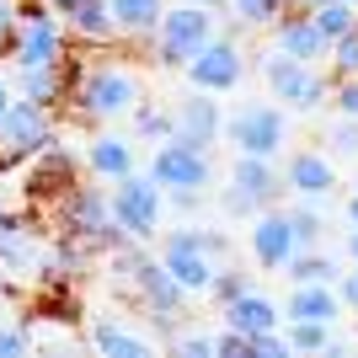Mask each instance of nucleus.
<instances>
[{"instance_id": "obj_34", "label": "nucleus", "mask_w": 358, "mask_h": 358, "mask_svg": "<svg viewBox=\"0 0 358 358\" xmlns=\"http://www.w3.org/2000/svg\"><path fill=\"white\" fill-rule=\"evenodd\" d=\"M331 107H337V118H353L358 123V75L353 80H331V96H327Z\"/></svg>"}, {"instance_id": "obj_38", "label": "nucleus", "mask_w": 358, "mask_h": 358, "mask_svg": "<svg viewBox=\"0 0 358 358\" xmlns=\"http://www.w3.org/2000/svg\"><path fill=\"white\" fill-rule=\"evenodd\" d=\"M337 294H343V315H358V262L353 273H337Z\"/></svg>"}, {"instance_id": "obj_45", "label": "nucleus", "mask_w": 358, "mask_h": 358, "mask_svg": "<svg viewBox=\"0 0 358 358\" xmlns=\"http://www.w3.org/2000/svg\"><path fill=\"white\" fill-rule=\"evenodd\" d=\"M43 6H54V11H59V6H64V0H43Z\"/></svg>"}, {"instance_id": "obj_43", "label": "nucleus", "mask_w": 358, "mask_h": 358, "mask_svg": "<svg viewBox=\"0 0 358 358\" xmlns=\"http://www.w3.org/2000/svg\"><path fill=\"white\" fill-rule=\"evenodd\" d=\"M187 6H209V11H224V0H187Z\"/></svg>"}, {"instance_id": "obj_21", "label": "nucleus", "mask_w": 358, "mask_h": 358, "mask_svg": "<svg viewBox=\"0 0 358 358\" xmlns=\"http://www.w3.org/2000/svg\"><path fill=\"white\" fill-rule=\"evenodd\" d=\"M11 80H16V96L59 113L64 96H70V59L64 64H38V70H11Z\"/></svg>"}, {"instance_id": "obj_2", "label": "nucleus", "mask_w": 358, "mask_h": 358, "mask_svg": "<svg viewBox=\"0 0 358 358\" xmlns=\"http://www.w3.org/2000/svg\"><path fill=\"white\" fill-rule=\"evenodd\" d=\"M48 214H54V230H59L64 241H75V246H86L91 257H102V252H113V246L129 241L118 230V220H113L107 187H96V182H80V177H75L70 187L48 203Z\"/></svg>"}, {"instance_id": "obj_11", "label": "nucleus", "mask_w": 358, "mask_h": 358, "mask_svg": "<svg viewBox=\"0 0 358 358\" xmlns=\"http://www.w3.org/2000/svg\"><path fill=\"white\" fill-rule=\"evenodd\" d=\"M182 75H187V86H193V91H214V96H224V91H236L241 80H246V48H241L230 32H214L209 43L182 64Z\"/></svg>"}, {"instance_id": "obj_7", "label": "nucleus", "mask_w": 358, "mask_h": 358, "mask_svg": "<svg viewBox=\"0 0 358 358\" xmlns=\"http://www.w3.org/2000/svg\"><path fill=\"white\" fill-rule=\"evenodd\" d=\"M224 139H230L236 155H268V161H278L289 145V107H278V102L236 107V118H224Z\"/></svg>"}, {"instance_id": "obj_25", "label": "nucleus", "mask_w": 358, "mask_h": 358, "mask_svg": "<svg viewBox=\"0 0 358 358\" xmlns=\"http://www.w3.org/2000/svg\"><path fill=\"white\" fill-rule=\"evenodd\" d=\"M284 337L294 353H343V343L331 337L327 321H284Z\"/></svg>"}, {"instance_id": "obj_16", "label": "nucleus", "mask_w": 358, "mask_h": 358, "mask_svg": "<svg viewBox=\"0 0 358 358\" xmlns=\"http://www.w3.org/2000/svg\"><path fill=\"white\" fill-rule=\"evenodd\" d=\"M331 187H337V161H331L327 150H294L284 161V193L321 203Z\"/></svg>"}, {"instance_id": "obj_8", "label": "nucleus", "mask_w": 358, "mask_h": 358, "mask_svg": "<svg viewBox=\"0 0 358 358\" xmlns=\"http://www.w3.org/2000/svg\"><path fill=\"white\" fill-rule=\"evenodd\" d=\"M278 193H284V171H278V161H268V155H236V166H230V187H224L220 203H224V214L252 220L257 209H273Z\"/></svg>"}, {"instance_id": "obj_35", "label": "nucleus", "mask_w": 358, "mask_h": 358, "mask_svg": "<svg viewBox=\"0 0 358 358\" xmlns=\"http://www.w3.org/2000/svg\"><path fill=\"white\" fill-rule=\"evenodd\" d=\"M294 348H289V337H284V327H273V331H257L252 337V358H289Z\"/></svg>"}, {"instance_id": "obj_12", "label": "nucleus", "mask_w": 358, "mask_h": 358, "mask_svg": "<svg viewBox=\"0 0 358 358\" xmlns=\"http://www.w3.org/2000/svg\"><path fill=\"white\" fill-rule=\"evenodd\" d=\"M16 171H22V193H27V203H54V198L80 177V155L54 134L38 155H27V161L16 166Z\"/></svg>"}, {"instance_id": "obj_17", "label": "nucleus", "mask_w": 358, "mask_h": 358, "mask_svg": "<svg viewBox=\"0 0 358 358\" xmlns=\"http://www.w3.org/2000/svg\"><path fill=\"white\" fill-rule=\"evenodd\" d=\"M86 171L96 182H118V177H129V171H139V161H134V139L129 134H113V129H96V134L86 139Z\"/></svg>"}, {"instance_id": "obj_36", "label": "nucleus", "mask_w": 358, "mask_h": 358, "mask_svg": "<svg viewBox=\"0 0 358 358\" xmlns=\"http://www.w3.org/2000/svg\"><path fill=\"white\" fill-rule=\"evenodd\" d=\"M171 348H177L182 358H214V337H209V331H177Z\"/></svg>"}, {"instance_id": "obj_14", "label": "nucleus", "mask_w": 358, "mask_h": 358, "mask_svg": "<svg viewBox=\"0 0 358 358\" xmlns=\"http://www.w3.org/2000/svg\"><path fill=\"white\" fill-rule=\"evenodd\" d=\"M171 123H177L171 134L187 139V145H198V150H214L224 139V107H220L214 91H193V86H187V102H177Z\"/></svg>"}, {"instance_id": "obj_20", "label": "nucleus", "mask_w": 358, "mask_h": 358, "mask_svg": "<svg viewBox=\"0 0 358 358\" xmlns=\"http://www.w3.org/2000/svg\"><path fill=\"white\" fill-rule=\"evenodd\" d=\"M166 6H171V0H107L113 27H118V43L150 48V38H155V27H161Z\"/></svg>"}, {"instance_id": "obj_15", "label": "nucleus", "mask_w": 358, "mask_h": 358, "mask_svg": "<svg viewBox=\"0 0 358 358\" xmlns=\"http://www.w3.org/2000/svg\"><path fill=\"white\" fill-rule=\"evenodd\" d=\"M273 48L278 54H289V59H299V64H327V38H321V27L310 22V11H299V6H289L278 22H273Z\"/></svg>"}, {"instance_id": "obj_9", "label": "nucleus", "mask_w": 358, "mask_h": 358, "mask_svg": "<svg viewBox=\"0 0 358 358\" xmlns=\"http://www.w3.org/2000/svg\"><path fill=\"white\" fill-rule=\"evenodd\" d=\"M150 182H155L161 193H203L214 182V161H209V150H198V145L171 134L150 155Z\"/></svg>"}, {"instance_id": "obj_32", "label": "nucleus", "mask_w": 358, "mask_h": 358, "mask_svg": "<svg viewBox=\"0 0 358 358\" xmlns=\"http://www.w3.org/2000/svg\"><path fill=\"white\" fill-rule=\"evenodd\" d=\"M327 155H358V123L353 118H337L327 129Z\"/></svg>"}, {"instance_id": "obj_13", "label": "nucleus", "mask_w": 358, "mask_h": 358, "mask_svg": "<svg viewBox=\"0 0 358 358\" xmlns=\"http://www.w3.org/2000/svg\"><path fill=\"white\" fill-rule=\"evenodd\" d=\"M246 246H252V262L262 273H284V262L299 252L294 241V224H289V209H257L252 214V230H246Z\"/></svg>"}, {"instance_id": "obj_33", "label": "nucleus", "mask_w": 358, "mask_h": 358, "mask_svg": "<svg viewBox=\"0 0 358 358\" xmlns=\"http://www.w3.org/2000/svg\"><path fill=\"white\" fill-rule=\"evenodd\" d=\"M32 348V331L22 321H0V358H22Z\"/></svg>"}, {"instance_id": "obj_37", "label": "nucleus", "mask_w": 358, "mask_h": 358, "mask_svg": "<svg viewBox=\"0 0 358 358\" xmlns=\"http://www.w3.org/2000/svg\"><path fill=\"white\" fill-rule=\"evenodd\" d=\"M214 358H252V337H241L236 327H224L214 337Z\"/></svg>"}, {"instance_id": "obj_6", "label": "nucleus", "mask_w": 358, "mask_h": 358, "mask_svg": "<svg viewBox=\"0 0 358 358\" xmlns=\"http://www.w3.org/2000/svg\"><path fill=\"white\" fill-rule=\"evenodd\" d=\"M257 70L268 80L273 102L289 107V113H315V107L331 96V75H321V64H299V59H289V54H278V48H268V54L257 59Z\"/></svg>"}, {"instance_id": "obj_39", "label": "nucleus", "mask_w": 358, "mask_h": 358, "mask_svg": "<svg viewBox=\"0 0 358 358\" xmlns=\"http://www.w3.org/2000/svg\"><path fill=\"white\" fill-rule=\"evenodd\" d=\"M16 11H22V0H0V59H6V48H11V32H16Z\"/></svg>"}, {"instance_id": "obj_41", "label": "nucleus", "mask_w": 358, "mask_h": 358, "mask_svg": "<svg viewBox=\"0 0 358 358\" xmlns=\"http://www.w3.org/2000/svg\"><path fill=\"white\" fill-rule=\"evenodd\" d=\"M348 257H353V262H358V224H353V230H348Z\"/></svg>"}, {"instance_id": "obj_28", "label": "nucleus", "mask_w": 358, "mask_h": 358, "mask_svg": "<svg viewBox=\"0 0 358 358\" xmlns=\"http://www.w3.org/2000/svg\"><path fill=\"white\" fill-rule=\"evenodd\" d=\"M129 123H134V139H150V145H161V139H171V129H177V123H171V113H166L161 102H145V96L134 102Z\"/></svg>"}, {"instance_id": "obj_22", "label": "nucleus", "mask_w": 358, "mask_h": 358, "mask_svg": "<svg viewBox=\"0 0 358 358\" xmlns=\"http://www.w3.org/2000/svg\"><path fill=\"white\" fill-rule=\"evenodd\" d=\"M284 321H327V327H337L343 321L337 284H294L284 299Z\"/></svg>"}, {"instance_id": "obj_27", "label": "nucleus", "mask_w": 358, "mask_h": 358, "mask_svg": "<svg viewBox=\"0 0 358 358\" xmlns=\"http://www.w3.org/2000/svg\"><path fill=\"white\" fill-rule=\"evenodd\" d=\"M310 22L321 27L327 43H337L343 32L358 27V6H348V0H321V6H310Z\"/></svg>"}, {"instance_id": "obj_47", "label": "nucleus", "mask_w": 358, "mask_h": 358, "mask_svg": "<svg viewBox=\"0 0 358 358\" xmlns=\"http://www.w3.org/2000/svg\"><path fill=\"white\" fill-rule=\"evenodd\" d=\"M0 284H6V278H0Z\"/></svg>"}, {"instance_id": "obj_31", "label": "nucleus", "mask_w": 358, "mask_h": 358, "mask_svg": "<svg viewBox=\"0 0 358 358\" xmlns=\"http://www.w3.org/2000/svg\"><path fill=\"white\" fill-rule=\"evenodd\" d=\"M246 289H252V273H241V268H224V262H220L203 294H209L214 305H230V299H236V294H246Z\"/></svg>"}, {"instance_id": "obj_4", "label": "nucleus", "mask_w": 358, "mask_h": 358, "mask_svg": "<svg viewBox=\"0 0 358 358\" xmlns=\"http://www.w3.org/2000/svg\"><path fill=\"white\" fill-rule=\"evenodd\" d=\"M214 32H220V11L177 0V6H166L161 27H155V38H150V59H155V70H182Z\"/></svg>"}, {"instance_id": "obj_44", "label": "nucleus", "mask_w": 358, "mask_h": 358, "mask_svg": "<svg viewBox=\"0 0 358 358\" xmlns=\"http://www.w3.org/2000/svg\"><path fill=\"white\" fill-rule=\"evenodd\" d=\"M289 6H299V11H310V6H321V0H289Z\"/></svg>"}, {"instance_id": "obj_26", "label": "nucleus", "mask_w": 358, "mask_h": 358, "mask_svg": "<svg viewBox=\"0 0 358 358\" xmlns=\"http://www.w3.org/2000/svg\"><path fill=\"white\" fill-rule=\"evenodd\" d=\"M224 11L236 16L246 32H268L273 22L289 11V0H224Z\"/></svg>"}, {"instance_id": "obj_30", "label": "nucleus", "mask_w": 358, "mask_h": 358, "mask_svg": "<svg viewBox=\"0 0 358 358\" xmlns=\"http://www.w3.org/2000/svg\"><path fill=\"white\" fill-rule=\"evenodd\" d=\"M327 70H331V80H353L358 75V27L343 32V38L327 48Z\"/></svg>"}, {"instance_id": "obj_18", "label": "nucleus", "mask_w": 358, "mask_h": 358, "mask_svg": "<svg viewBox=\"0 0 358 358\" xmlns=\"http://www.w3.org/2000/svg\"><path fill=\"white\" fill-rule=\"evenodd\" d=\"M64 16V32H70V43H86V48H113L118 43V27H113V11H107V0H64L59 6Z\"/></svg>"}, {"instance_id": "obj_5", "label": "nucleus", "mask_w": 358, "mask_h": 358, "mask_svg": "<svg viewBox=\"0 0 358 358\" xmlns=\"http://www.w3.org/2000/svg\"><path fill=\"white\" fill-rule=\"evenodd\" d=\"M107 203H113V220L129 241H155L166 224V193L150 182V171H129V177L107 182Z\"/></svg>"}, {"instance_id": "obj_46", "label": "nucleus", "mask_w": 358, "mask_h": 358, "mask_svg": "<svg viewBox=\"0 0 358 358\" xmlns=\"http://www.w3.org/2000/svg\"><path fill=\"white\" fill-rule=\"evenodd\" d=\"M348 6H358V0H348Z\"/></svg>"}, {"instance_id": "obj_10", "label": "nucleus", "mask_w": 358, "mask_h": 358, "mask_svg": "<svg viewBox=\"0 0 358 358\" xmlns=\"http://www.w3.org/2000/svg\"><path fill=\"white\" fill-rule=\"evenodd\" d=\"M54 134H59V113H48V107L16 96L11 113L0 118V166H11V171H16V166L27 161V155H38Z\"/></svg>"}, {"instance_id": "obj_1", "label": "nucleus", "mask_w": 358, "mask_h": 358, "mask_svg": "<svg viewBox=\"0 0 358 358\" xmlns=\"http://www.w3.org/2000/svg\"><path fill=\"white\" fill-rule=\"evenodd\" d=\"M139 96H145V80H139L134 64H123V59H70V96H64V107L80 123L102 129L113 118H129Z\"/></svg>"}, {"instance_id": "obj_23", "label": "nucleus", "mask_w": 358, "mask_h": 358, "mask_svg": "<svg viewBox=\"0 0 358 358\" xmlns=\"http://www.w3.org/2000/svg\"><path fill=\"white\" fill-rule=\"evenodd\" d=\"M86 343L96 348V353H107V358H150V337L134 331V327H123L118 315H91Z\"/></svg>"}, {"instance_id": "obj_24", "label": "nucleus", "mask_w": 358, "mask_h": 358, "mask_svg": "<svg viewBox=\"0 0 358 358\" xmlns=\"http://www.w3.org/2000/svg\"><path fill=\"white\" fill-rule=\"evenodd\" d=\"M337 257H327L321 246H299L294 257L284 262V278L289 284H337Z\"/></svg>"}, {"instance_id": "obj_3", "label": "nucleus", "mask_w": 358, "mask_h": 358, "mask_svg": "<svg viewBox=\"0 0 358 358\" xmlns=\"http://www.w3.org/2000/svg\"><path fill=\"white\" fill-rule=\"evenodd\" d=\"M6 59H11V70L64 64V59H70V32H64V16L54 11V6H43V0H22Z\"/></svg>"}, {"instance_id": "obj_19", "label": "nucleus", "mask_w": 358, "mask_h": 358, "mask_svg": "<svg viewBox=\"0 0 358 358\" xmlns=\"http://www.w3.org/2000/svg\"><path fill=\"white\" fill-rule=\"evenodd\" d=\"M224 327H236L241 337H257V331H273L284 327V305L278 299H268L262 289H246V294H236L230 305H220Z\"/></svg>"}, {"instance_id": "obj_29", "label": "nucleus", "mask_w": 358, "mask_h": 358, "mask_svg": "<svg viewBox=\"0 0 358 358\" xmlns=\"http://www.w3.org/2000/svg\"><path fill=\"white\" fill-rule=\"evenodd\" d=\"M289 224H294L299 246H321V236H327V220H321V209H315L310 198H299L294 209H289Z\"/></svg>"}, {"instance_id": "obj_42", "label": "nucleus", "mask_w": 358, "mask_h": 358, "mask_svg": "<svg viewBox=\"0 0 358 358\" xmlns=\"http://www.w3.org/2000/svg\"><path fill=\"white\" fill-rule=\"evenodd\" d=\"M348 224H358V193L348 198Z\"/></svg>"}, {"instance_id": "obj_40", "label": "nucleus", "mask_w": 358, "mask_h": 358, "mask_svg": "<svg viewBox=\"0 0 358 358\" xmlns=\"http://www.w3.org/2000/svg\"><path fill=\"white\" fill-rule=\"evenodd\" d=\"M11 102H16V80H11V70L0 64V118L11 113Z\"/></svg>"}]
</instances>
